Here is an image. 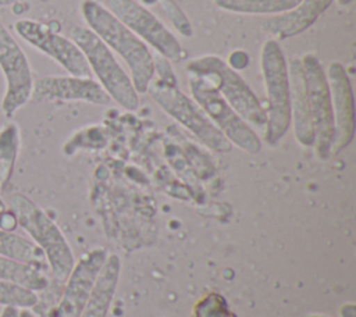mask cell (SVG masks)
Wrapping results in <instances>:
<instances>
[{
  "label": "cell",
  "instance_id": "4fadbf2b",
  "mask_svg": "<svg viewBox=\"0 0 356 317\" xmlns=\"http://www.w3.org/2000/svg\"><path fill=\"white\" fill-rule=\"evenodd\" d=\"M327 82L334 114V140L331 154H337L350 145L355 135V99L349 75L339 61L328 64Z\"/></svg>",
  "mask_w": 356,
  "mask_h": 317
},
{
  "label": "cell",
  "instance_id": "44dd1931",
  "mask_svg": "<svg viewBox=\"0 0 356 317\" xmlns=\"http://www.w3.org/2000/svg\"><path fill=\"white\" fill-rule=\"evenodd\" d=\"M21 138H19V129L18 125L14 122H7L0 128V189L1 192L8 185L18 152H19Z\"/></svg>",
  "mask_w": 356,
  "mask_h": 317
},
{
  "label": "cell",
  "instance_id": "7c38bea8",
  "mask_svg": "<svg viewBox=\"0 0 356 317\" xmlns=\"http://www.w3.org/2000/svg\"><path fill=\"white\" fill-rule=\"evenodd\" d=\"M107 250L96 247L86 252L72 267L67 277L61 299L51 317H81L95 279L106 261Z\"/></svg>",
  "mask_w": 356,
  "mask_h": 317
},
{
  "label": "cell",
  "instance_id": "f546056e",
  "mask_svg": "<svg viewBox=\"0 0 356 317\" xmlns=\"http://www.w3.org/2000/svg\"><path fill=\"white\" fill-rule=\"evenodd\" d=\"M17 0H0V7H7V6H13Z\"/></svg>",
  "mask_w": 356,
  "mask_h": 317
},
{
  "label": "cell",
  "instance_id": "8992f818",
  "mask_svg": "<svg viewBox=\"0 0 356 317\" xmlns=\"http://www.w3.org/2000/svg\"><path fill=\"white\" fill-rule=\"evenodd\" d=\"M146 92L164 113L192 132L204 146L218 153L232 150L231 142L210 121L199 104L181 92L178 86L153 78Z\"/></svg>",
  "mask_w": 356,
  "mask_h": 317
},
{
  "label": "cell",
  "instance_id": "603a6c76",
  "mask_svg": "<svg viewBox=\"0 0 356 317\" xmlns=\"http://www.w3.org/2000/svg\"><path fill=\"white\" fill-rule=\"evenodd\" d=\"M159 4L161 7V10L164 11V14L167 15V18L170 19L174 29L179 35H182L185 38H191L193 33V29H192L189 18L181 10V7L174 0H159Z\"/></svg>",
  "mask_w": 356,
  "mask_h": 317
},
{
  "label": "cell",
  "instance_id": "cb8c5ba5",
  "mask_svg": "<svg viewBox=\"0 0 356 317\" xmlns=\"http://www.w3.org/2000/svg\"><path fill=\"white\" fill-rule=\"evenodd\" d=\"M196 317H235V314L228 310L220 295L209 293L196 304Z\"/></svg>",
  "mask_w": 356,
  "mask_h": 317
},
{
  "label": "cell",
  "instance_id": "5b68a950",
  "mask_svg": "<svg viewBox=\"0 0 356 317\" xmlns=\"http://www.w3.org/2000/svg\"><path fill=\"white\" fill-rule=\"evenodd\" d=\"M68 35L82 51L90 72L95 74L110 99L128 111L136 110L139 107V93L135 90L131 76L103 40L86 26H72Z\"/></svg>",
  "mask_w": 356,
  "mask_h": 317
},
{
  "label": "cell",
  "instance_id": "7a4b0ae2",
  "mask_svg": "<svg viewBox=\"0 0 356 317\" xmlns=\"http://www.w3.org/2000/svg\"><path fill=\"white\" fill-rule=\"evenodd\" d=\"M10 209L17 218V224L43 252L53 275L58 281H65L75 260L71 246L57 224L40 206L22 193L11 195Z\"/></svg>",
  "mask_w": 356,
  "mask_h": 317
},
{
  "label": "cell",
  "instance_id": "5bb4252c",
  "mask_svg": "<svg viewBox=\"0 0 356 317\" xmlns=\"http://www.w3.org/2000/svg\"><path fill=\"white\" fill-rule=\"evenodd\" d=\"M32 99L40 101H85L106 106L111 99L93 78L49 75L33 79Z\"/></svg>",
  "mask_w": 356,
  "mask_h": 317
},
{
  "label": "cell",
  "instance_id": "8fae6325",
  "mask_svg": "<svg viewBox=\"0 0 356 317\" xmlns=\"http://www.w3.org/2000/svg\"><path fill=\"white\" fill-rule=\"evenodd\" d=\"M14 31L29 46L54 60L70 75L83 78L92 76L90 68L79 47L70 38L54 31L50 24L21 18L15 21Z\"/></svg>",
  "mask_w": 356,
  "mask_h": 317
},
{
  "label": "cell",
  "instance_id": "30bf717a",
  "mask_svg": "<svg viewBox=\"0 0 356 317\" xmlns=\"http://www.w3.org/2000/svg\"><path fill=\"white\" fill-rule=\"evenodd\" d=\"M0 71L4 78L1 111L11 118L32 97L33 76L29 60L0 21Z\"/></svg>",
  "mask_w": 356,
  "mask_h": 317
},
{
  "label": "cell",
  "instance_id": "9a60e30c",
  "mask_svg": "<svg viewBox=\"0 0 356 317\" xmlns=\"http://www.w3.org/2000/svg\"><path fill=\"white\" fill-rule=\"evenodd\" d=\"M334 0H300L292 10L266 18L260 28L275 40L293 38L309 29Z\"/></svg>",
  "mask_w": 356,
  "mask_h": 317
},
{
  "label": "cell",
  "instance_id": "6da1fadb",
  "mask_svg": "<svg viewBox=\"0 0 356 317\" xmlns=\"http://www.w3.org/2000/svg\"><path fill=\"white\" fill-rule=\"evenodd\" d=\"M81 13L88 28L124 60L135 90L145 93L154 78V56L149 46L96 0H83Z\"/></svg>",
  "mask_w": 356,
  "mask_h": 317
},
{
  "label": "cell",
  "instance_id": "83f0119b",
  "mask_svg": "<svg viewBox=\"0 0 356 317\" xmlns=\"http://www.w3.org/2000/svg\"><path fill=\"white\" fill-rule=\"evenodd\" d=\"M7 211H8V207H7L6 202L3 200V196H1V189H0V218H1V216H4Z\"/></svg>",
  "mask_w": 356,
  "mask_h": 317
},
{
  "label": "cell",
  "instance_id": "ba28073f",
  "mask_svg": "<svg viewBox=\"0 0 356 317\" xmlns=\"http://www.w3.org/2000/svg\"><path fill=\"white\" fill-rule=\"evenodd\" d=\"M300 63L305 74L307 104L314 129L313 146L318 158L325 160L331 156V146L334 140V114L327 75L318 58L312 53L303 54Z\"/></svg>",
  "mask_w": 356,
  "mask_h": 317
},
{
  "label": "cell",
  "instance_id": "d4e9b609",
  "mask_svg": "<svg viewBox=\"0 0 356 317\" xmlns=\"http://www.w3.org/2000/svg\"><path fill=\"white\" fill-rule=\"evenodd\" d=\"M154 74L159 75L157 79H160L168 85L178 86V82H177L175 74L170 65V61L159 54L154 57Z\"/></svg>",
  "mask_w": 356,
  "mask_h": 317
},
{
  "label": "cell",
  "instance_id": "4dcf8cb0",
  "mask_svg": "<svg viewBox=\"0 0 356 317\" xmlns=\"http://www.w3.org/2000/svg\"><path fill=\"white\" fill-rule=\"evenodd\" d=\"M337 1V4L338 6H341V7H346V6H349L353 0H335Z\"/></svg>",
  "mask_w": 356,
  "mask_h": 317
},
{
  "label": "cell",
  "instance_id": "484cf974",
  "mask_svg": "<svg viewBox=\"0 0 356 317\" xmlns=\"http://www.w3.org/2000/svg\"><path fill=\"white\" fill-rule=\"evenodd\" d=\"M228 65L231 68H234L235 71L236 70H241V68H245L248 67L249 64V57H248V53L245 51H241V50H235L229 54V61H227Z\"/></svg>",
  "mask_w": 356,
  "mask_h": 317
},
{
  "label": "cell",
  "instance_id": "4316f807",
  "mask_svg": "<svg viewBox=\"0 0 356 317\" xmlns=\"http://www.w3.org/2000/svg\"><path fill=\"white\" fill-rule=\"evenodd\" d=\"M0 317H19V310L15 307H10V306L3 307Z\"/></svg>",
  "mask_w": 356,
  "mask_h": 317
},
{
  "label": "cell",
  "instance_id": "9c48e42d",
  "mask_svg": "<svg viewBox=\"0 0 356 317\" xmlns=\"http://www.w3.org/2000/svg\"><path fill=\"white\" fill-rule=\"evenodd\" d=\"M106 8L143 43L168 61H178L184 49L177 36L145 6L134 0H106Z\"/></svg>",
  "mask_w": 356,
  "mask_h": 317
},
{
  "label": "cell",
  "instance_id": "ffe728a7",
  "mask_svg": "<svg viewBox=\"0 0 356 317\" xmlns=\"http://www.w3.org/2000/svg\"><path fill=\"white\" fill-rule=\"evenodd\" d=\"M300 0H214L224 11L246 15H278L292 10Z\"/></svg>",
  "mask_w": 356,
  "mask_h": 317
},
{
  "label": "cell",
  "instance_id": "52a82bcc",
  "mask_svg": "<svg viewBox=\"0 0 356 317\" xmlns=\"http://www.w3.org/2000/svg\"><path fill=\"white\" fill-rule=\"evenodd\" d=\"M188 85L192 99L232 146L235 145L250 154H256L261 150L259 135L235 113L210 82L199 75L188 74Z\"/></svg>",
  "mask_w": 356,
  "mask_h": 317
},
{
  "label": "cell",
  "instance_id": "d6986e66",
  "mask_svg": "<svg viewBox=\"0 0 356 317\" xmlns=\"http://www.w3.org/2000/svg\"><path fill=\"white\" fill-rule=\"evenodd\" d=\"M0 279L18 284L33 292L43 291L49 285L44 270L4 256H0Z\"/></svg>",
  "mask_w": 356,
  "mask_h": 317
},
{
  "label": "cell",
  "instance_id": "2e32d148",
  "mask_svg": "<svg viewBox=\"0 0 356 317\" xmlns=\"http://www.w3.org/2000/svg\"><path fill=\"white\" fill-rule=\"evenodd\" d=\"M289 75V95H291V124H293V133L298 143L303 146L314 145V129L310 118L305 74L300 58H292L288 65Z\"/></svg>",
  "mask_w": 356,
  "mask_h": 317
},
{
  "label": "cell",
  "instance_id": "f1b7e54d",
  "mask_svg": "<svg viewBox=\"0 0 356 317\" xmlns=\"http://www.w3.org/2000/svg\"><path fill=\"white\" fill-rule=\"evenodd\" d=\"M19 317H35V314L32 311H29V309H22L19 311Z\"/></svg>",
  "mask_w": 356,
  "mask_h": 317
},
{
  "label": "cell",
  "instance_id": "ac0fdd59",
  "mask_svg": "<svg viewBox=\"0 0 356 317\" xmlns=\"http://www.w3.org/2000/svg\"><path fill=\"white\" fill-rule=\"evenodd\" d=\"M0 256L10 257L44 270L47 266L43 252L28 238L0 228Z\"/></svg>",
  "mask_w": 356,
  "mask_h": 317
},
{
  "label": "cell",
  "instance_id": "277c9868",
  "mask_svg": "<svg viewBox=\"0 0 356 317\" xmlns=\"http://www.w3.org/2000/svg\"><path fill=\"white\" fill-rule=\"evenodd\" d=\"M186 72L210 82L235 113L250 127L266 128V110L245 79L218 56L196 57L186 64Z\"/></svg>",
  "mask_w": 356,
  "mask_h": 317
},
{
  "label": "cell",
  "instance_id": "7402d4cb",
  "mask_svg": "<svg viewBox=\"0 0 356 317\" xmlns=\"http://www.w3.org/2000/svg\"><path fill=\"white\" fill-rule=\"evenodd\" d=\"M38 300L36 292L18 284L0 279V304L3 307L31 309L38 304Z\"/></svg>",
  "mask_w": 356,
  "mask_h": 317
},
{
  "label": "cell",
  "instance_id": "e0dca14e",
  "mask_svg": "<svg viewBox=\"0 0 356 317\" xmlns=\"http://www.w3.org/2000/svg\"><path fill=\"white\" fill-rule=\"evenodd\" d=\"M121 261L115 253L107 254L90 289L81 317H106L113 302L120 277Z\"/></svg>",
  "mask_w": 356,
  "mask_h": 317
},
{
  "label": "cell",
  "instance_id": "3957f363",
  "mask_svg": "<svg viewBox=\"0 0 356 317\" xmlns=\"http://www.w3.org/2000/svg\"><path fill=\"white\" fill-rule=\"evenodd\" d=\"M260 71L266 92L264 139L275 145L291 127L289 75L285 54L275 39H267L260 50Z\"/></svg>",
  "mask_w": 356,
  "mask_h": 317
}]
</instances>
